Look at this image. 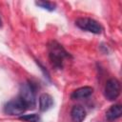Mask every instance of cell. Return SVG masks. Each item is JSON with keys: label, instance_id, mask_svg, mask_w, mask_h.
Here are the masks:
<instances>
[{"label": "cell", "instance_id": "obj_1", "mask_svg": "<svg viewBox=\"0 0 122 122\" xmlns=\"http://www.w3.org/2000/svg\"><path fill=\"white\" fill-rule=\"evenodd\" d=\"M49 57L52 66L56 69H62L65 59L71 57L70 53L56 41H51L48 45Z\"/></svg>", "mask_w": 122, "mask_h": 122}, {"label": "cell", "instance_id": "obj_2", "mask_svg": "<svg viewBox=\"0 0 122 122\" xmlns=\"http://www.w3.org/2000/svg\"><path fill=\"white\" fill-rule=\"evenodd\" d=\"M19 97L25 102L28 109L34 108L36 104V93H35V87L30 81H27L21 84L19 91Z\"/></svg>", "mask_w": 122, "mask_h": 122}, {"label": "cell", "instance_id": "obj_3", "mask_svg": "<svg viewBox=\"0 0 122 122\" xmlns=\"http://www.w3.org/2000/svg\"><path fill=\"white\" fill-rule=\"evenodd\" d=\"M75 26L80 30L89 31L94 34H100L103 30L102 26L94 19L89 17H80L75 20Z\"/></svg>", "mask_w": 122, "mask_h": 122}, {"label": "cell", "instance_id": "obj_4", "mask_svg": "<svg viewBox=\"0 0 122 122\" xmlns=\"http://www.w3.org/2000/svg\"><path fill=\"white\" fill-rule=\"evenodd\" d=\"M28 109L25 102L18 96L8 101L4 105V112L9 115H21Z\"/></svg>", "mask_w": 122, "mask_h": 122}, {"label": "cell", "instance_id": "obj_5", "mask_svg": "<svg viewBox=\"0 0 122 122\" xmlns=\"http://www.w3.org/2000/svg\"><path fill=\"white\" fill-rule=\"evenodd\" d=\"M121 85L116 78H111L107 81L104 89V95L109 101H114L120 94Z\"/></svg>", "mask_w": 122, "mask_h": 122}, {"label": "cell", "instance_id": "obj_6", "mask_svg": "<svg viewBox=\"0 0 122 122\" xmlns=\"http://www.w3.org/2000/svg\"><path fill=\"white\" fill-rule=\"evenodd\" d=\"M93 92V89L89 86H84L81 88L76 89L75 91L72 92L71 94V98L73 100H80V99H85L91 96Z\"/></svg>", "mask_w": 122, "mask_h": 122}, {"label": "cell", "instance_id": "obj_7", "mask_svg": "<svg viewBox=\"0 0 122 122\" xmlns=\"http://www.w3.org/2000/svg\"><path fill=\"white\" fill-rule=\"evenodd\" d=\"M53 98L49 93H42L39 96V110L41 112H46L53 106Z\"/></svg>", "mask_w": 122, "mask_h": 122}, {"label": "cell", "instance_id": "obj_8", "mask_svg": "<svg viewBox=\"0 0 122 122\" xmlns=\"http://www.w3.org/2000/svg\"><path fill=\"white\" fill-rule=\"evenodd\" d=\"M122 114V108L120 104L111 106L106 112V118L109 121H114L118 119Z\"/></svg>", "mask_w": 122, "mask_h": 122}, {"label": "cell", "instance_id": "obj_9", "mask_svg": "<svg viewBox=\"0 0 122 122\" xmlns=\"http://www.w3.org/2000/svg\"><path fill=\"white\" fill-rule=\"evenodd\" d=\"M71 117L73 122H82L86 117V111L82 106H73L71 111Z\"/></svg>", "mask_w": 122, "mask_h": 122}, {"label": "cell", "instance_id": "obj_10", "mask_svg": "<svg viewBox=\"0 0 122 122\" xmlns=\"http://www.w3.org/2000/svg\"><path fill=\"white\" fill-rule=\"evenodd\" d=\"M35 5L40 7L41 9H44L46 10H49V11H52L55 10V7L56 5L52 2H49V1H37L35 2Z\"/></svg>", "mask_w": 122, "mask_h": 122}, {"label": "cell", "instance_id": "obj_11", "mask_svg": "<svg viewBox=\"0 0 122 122\" xmlns=\"http://www.w3.org/2000/svg\"><path fill=\"white\" fill-rule=\"evenodd\" d=\"M20 120L25 122H41V118L37 113H30L26 115H21L19 117Z\"/></svg>", "mask_w": 122, "mask_h": 122}, {"label": "cell", "instance_id": "obj_12", "mask_svg": "<svg viewBox=\"0 0 122 122\" xmlns=\"http://www.w3.org/2000/svg\"><path fill=\"white\" fill-rule=\"evenodd\" d=\"M1 25H2V21H1V18H0V27H1Z\"/></svg>", "mask_w": 122, "mask_h": 122}]
</instances>
